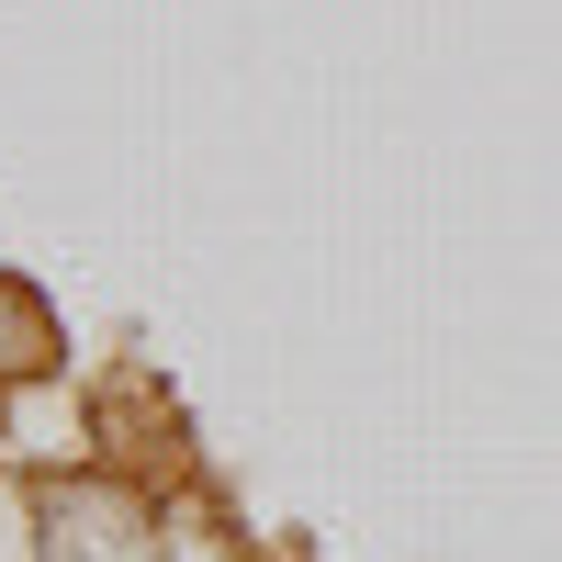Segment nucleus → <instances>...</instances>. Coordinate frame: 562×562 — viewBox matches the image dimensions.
Listing matches in <instances>:
<instances>
[]
</instances>
